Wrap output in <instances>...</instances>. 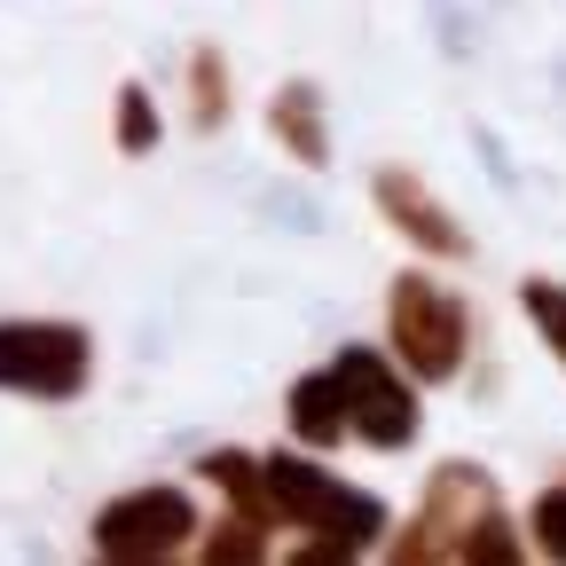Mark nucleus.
Instances as JSON below:
<instances>
[{
	"mask_svg": "<svg viewBox=\"0 0 566 566\" xmlns=\"http://www.w3.org/2000/svg\"><path fill=\"white\" fill-rule=\"evenodd\" d=\"M260 488H268V512H275V520L315 527V535L338 543V551H370L378 527H386V504H378V495L338 488V480H331L323 464H307V457H268V464H260Z\"/></svg>",
	"mask_w": 566,
	"mask_h": 566,
	"instance_id": "f03ea898",
	"label": "nucleus"
},
{
	"mask_svg": "<svg viewBox=\"0 0 566 566\" xmlns=\"http://www.w3.org/2000/svg\"><path fill=\"white\" fill-rule=\"evenodd\" d=\"M386 315H394V346H401V363L417 370V378H457L464 370V338H472V323H464V307L441 292V283H424V275H401L394 283V300H386Z\"/></svg>",
	"mask_w": 566,
	"mask_h": 566,
	"instance_id": "7ed1b4c3",
	"label": "nucleus"
},
{
	"mask_svg": "<svg viewBox=\"0 0 566 566\" xmlns=\"http://www.w3.org/2000/svg\"><path fill=\"white\" fill-rule=\"evenodd\" d=\"M378 205H386V221L401 229V237H417L424 252H464V229L449 221V212L433 205V197H424V181L417 174H378Z\"/></svg>",
	"mask_w": 566,
	"mask_h": 566,
	"instance_id": "0eeeda50",
	"label": "nucleus"
},
{
	"mask_svg": "<svg viewBox=\"0 0 566 566\" xmlns=\"http://www.w3.org/2000/svg\"><path fill=\"white\" fill-rule=\"evenodd\" d=\"M150 142H158V111H150V95H142V87H126L118 95V150H150Z\"/></svg>",
	"mask_w": 566,
	"mask_h": 566,
	"instance_id": "f8f14e48",
	"label": "nucleus"
},
{
	"mask_svg": "<svg viewBox=\"0 0 566 566\" xmlns=\"http://www.w3.org/2000/svg\"><path fill=\"white\" fill-rule=\"evenodd\" d=\"M268 126L283 134V150H292V158H307V166H323V158H331V134H323V95H315L307 80H300V87H275Z\"/></svg>",
	"mask_w": 566,
	"mask_h": 566,
	"instance_id": "6e6552de",
	"label": "nucleus"
},
{
	"mask_svg": "<svg viewBox=\"0 0 566 566\" xmlns=\"http://www.w3.org/2000/svg\"><path fill=\"white\" fill-rule=\"evenodd\" d=\"M197 472H205L212 488H229L244 520H260V512H268V488H260V464H252V457H237V449H212Z\"/></svg>",
	"mask_w": 566,
	"mask_h": 566,
	"instance_id": "9d476101",
	"label": "nucleus"
},
{
	"mask_svg": "<svg viewBox=\"0 0 566 566\" xmlns=\"http://www.w3.org/2000/svg\"><path fill=\"white\" fill-rule=\"evenodd\" d=\"M0 386L63 401L87 386V338L71 323H0Z\"/></svg>",
	"mask_w": 566,
	"mask_h": 566,
	"instance_id": "39448f33",
	"label": "nucleus"
},
{
	"mask_svg": "<svg viewBox=\"0 0 566 566\" xmlns=\"http://www.w3.org/2000/svg\"><path fill=\"white\" fill-rule=\"evenodd\" d=\"M535 543H543L551 558H566V488L535 495Z\"/></svg>",
	"mask_w": 566,
	"mask_h": 566,
	"instance_id": "2eb2a0df",
	"label": "nucleus"
},
{
	"mask_svg": "<svg viewBox=\"0 0 566 566\" xmlns=\"http://www.w3.org/2000/svg\"><path fill=\"white\" fill-rule=\"evenodd\" d=\"M292 433H300L307 449H338V433H346V394H338L331 370H315V378L292 386Z\"/></svg>",
	"mask_w": 566,
	"mask_h": 566,
	"instance_id": "1a4fd4ad",
	"label": "nucleus"
},
{
	"mask_svg": "<svg viewBox=\"0 0 566 566\" xmlns=\"http://www.w3.org/2000/svg\"><path fill=\"white\" fill-rule=\"evenodd\" d=\"M197 126H221L229 118V87H221V55H197Z\"/></svg>",
	"mask_w": 566,
	"mask_h": 566,
	"instance_id": "4468645a",
	"label": "nucleus"
},
{
	"mask_svg": "<svg viewBox=\"0 0 566 566\" xmlns=\"http://www.w3.org/2000/svg\"><path fill=\"white\" fill-rule=\"evenodd\" d=\"M189 535H197V504L181 488H134L118 504H103V520H95V551L118 566L174 558V551H189Z\"/></svg>",
	"mask_w": 566,
	"mask_h": 566,
	"instance_id": "20e7f679",
	"label": "nucleus"
},
{
	"mask_svg": "<svg viewBox=\"0 0 566 566\" xmlns=\"http://www.w3.org/2000/svg\"><path fill=\"white\" fill-rule=\"evenodd\" d=\"M268 551V535H260V520H229L221 535H205V558L212 566H252Z\"/></svg>",
	"mask_w": 566,
	"mask_h": 566,
	"instance_id": "9b49d317",
	"label": "nucleus"
},
{
	"mask_svg": "<svg viewBox=\"0 0 566 566\" xmlns=\"http://www.w3.org/2000/svg\"><path fill=\"white\" fill-rule=\"evenodd\" d=\"M331 378H338V394H346V433H363L370 449H409V441H417V401H409V386L386 370V354L346 346L338 363H331Z\"/></svg>",
	"mask_w": 566,
	"mask_h": 566,
	"instance_id": "423d86ee",
	"label": "nucleus"
},
{
	"mask_svg": "<svg viewBox=\"0 0 566 566\" xmlns=\"http://www.w3.org/2000/svg\"><path fill=\"white\" fill-rule=\"evenodd\" d=\"M401 558H472V566H512L520 543L504 535V512H495V488L464 464H449L433 480L417 512V535H401Z\"/></svg>",
	"mask_w": 566,
	"mask_h": 566,
	"instance_id": "f257e3e1",
	"label": "nucleus"
},
{
	"mask_svg": "<svg viewBox=\"0 0 566 566\" xmlns=\"http://www.w3.org/2000/svg\"><path fill=\"white\" fill-rule=\"evenodd\" d=\"M527 315H535V331L551 338V354L566 363V292H558V283H527Z\"/></svg>",
	"mask_w": 566,
	"mask_h": 566,
	"instance_id": "ddd939ff",
	"label": "nucleus"
}]
</instances>
